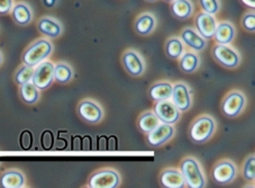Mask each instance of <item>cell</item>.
<instances>
[{
  "label": "cell",
  "instance_id": "6da1fadb",
  "mask_svg": "<svg viewBox=\"0 0 255 188\" xmlns=\"http://www.w3.org/2000/svg\"><path fill=\"white\" fill-rule=\"evenodd\" d=\"M53 51L54 45L52 40L42 36L33 41L26 47L23 54H21V62H23V64L34 68L50 58Z\"/></svg>",
  "mask_w": 255,
  "mask_h": 188
},
{
  "label": "cell",
  "instance_id": "7a4b0ae2",
  "mask_svg": "<svg viewBox=\"0 0 255 188\" xmlns=\"http://www.w3.org/2000/svg\"><path fill=\"white\" fill-rule=\"evenodd\" d=\"M180 172L186 182V185L190 188H204L207 184L206 176L201 165L195 157H186L180 163Z\"/></svg>",
  "mask_w": 255,
  "mask_h": 188
},
{
  "label": "cell",
  "instance_id": "3957f363",
  "mask_svg": "<svg viewBox=\"0 0 255 188\" xmlns=\"http://www.w3.org/2000/svg\"><path fill=\"white\" fill-rule=\"evenodd\" d=\"M216 132V121L210 115H200L189 128V138L192 142L201 144L208 142Z\"/></svg>",
  "mask_w": 255,
  "mask_h": 188
},
{
  "label": "cell",
  "instance_id": "277c9868",
  "mask_svg": "<svg viewBox=\"0 0 255 188\" xmlns=\"http://www.w3.org/2000/svg\"><path fill=\"white\" fill-rule=\"evenodd\" d=\"M121 183V175L114 168H100L88 178V187L90 188H116Z\"/></svg>",
  "mask_w": 255,
  "mask_h": 188
},
{
  "label": "cell",
  "instance_id": "5b68a950",
  "mask_svg": "<svg viewBox=\"0 0 255 188\" xmlns=\"http://www.w3.org/2000/svg\"><path fill=\"white\" fill-rule=\"evenodd\" d=\"M212 55L217 63L225 69H236L242 62L240 52L231 44H215L212 49Z\"/></svg>",
  "mask_w": 255,
  "mask_h": 188
},
{
  "label": "cell",
  "instance_id": "8992f818",
  "mask_svg": "<svg viewBox=\"0 0 255 188\" xmlns=\"http://www.w3.org/2000/svg\"><path fill=\"white\" fill-rule=\"evenodd\" d=\"M246 103H248V99L244 93L240 90H232L223 98L221 106L223 114L230 119H235L244 111Z\"/></svg>",
  "mask_w": 255,
  "mask_h": 188
},
{
  "label": "cell",
  "instance_id": "52a82bcc",
  "mask_svg": "<svg viewBox=\"0 0 255 188\" xmlns=\"http://www.w3.org/2000/svg\"><path fill=\"white\" fill-rule=\"evenodd\" d=\"M77 113L83 122L89 124L100 123L105 115L104 108L94 99H82L78 104Z\"/></svg>",
  "mask_w": 255,
  "mask_h": 188
},
{
  "label": "cell",
  "instance_id": "ba28073f",
  "mask_svg": "<svg viewBox=\"0 0 255 188\" xmlns=\"http://www.w3.org/2000/svg\"><path fill=\"white\" fill-rule=\"evenodd\" d=\"M32 82L41 91L52 87L54 84V63L50 60H45L34 67Z\"/></svg>",
  "mask_w": 255,
  "mask_h": 188
},
{
  "label": "cell",
  "instance_id": "9c48e42d",
  "mask_svg": "<svg viewBox=\"0 0 255 188\" xmlns=\"http://www.w3.org/2000/svg\"><path fill=\"white\" fill-rule=\"evenodd\" d=\"M214 182L218 185H228L237 177L236 165L230 159H223L214 166L212 170Z\"/></svg>",
  "mask_w": 255,
  "mask_h": 188
},
{
  "label": "cell",
  "instance_id": "30bf717a",
  "mask_svg": "<svg viewBox=\"0 0 255 188\" xmlns=\"http://www.w3.org/2000/svg\"><path fill=\"white\" fill-rule=\"evenodd\" d=\"M153 112L155 113L161 123L174 125L181 119V112L175 107L171 99L155 102L154 106H153Z\"/></svg>",
  "mask_w": 255,
  "mask_h": 188
},
{
  "label": "cell",
  "instance_id": "8fae6325",
  "mask_svg": "<svg viewBox=\"0 0 255 188\" xmlns=\"http://www.w3.org/2000/svg\"><path fill=\"white\" fill-rule=\"evenodd\" d=\"M122 64L125 71L131 77H140L145 72V61L143 56L134 49H128L123 53Z\"/></svg>",
  "mask_w": 255,
  "mask_h": 188
},
{
  "label": "cell",
  "instance_id": "7c38bea8",
  "mask_svg": "<svg viewBox=\"0 0 255 188\" xmlns=\"http://www.w3.org/2000/svg\"><path fill=\"white\" fill-rule=\"evenodd\" d=\"M171 100L175 105L180 112L186 113L191 108L193 99L191 90L187 84L182 81L175 82L173 85L172 95H171Z\"/></svg>",
  "mask_w": 255,
  "mask_h": 188
},
{
  "label": "cell",
  "instance_id": "4fadbf2b",
  "mask_svg": "<svg viewBox=\"0 0 255 188\" xmlns=\"http://www.w3.org/2000/svg\"><path fill=\"white\" fill-rule=\"evenodd\" d=\"M36 28L42 36L55 40L63 34V25L59 19L52 16H43L37 20Z\"/></svg>",
  "mask_w": 255,
  "mask_h": 188
},
{
  "label": "cell",
  "instance_id": "5bb4252c",
  "mask_svg": "<svg viewBox=\"0 0 255 188\" xmlns=\"http://www.w3.org/2000/svg\"><path fill=\"white\" fill-rule=\"evenodd\" d=\"M217 19L214 15L199 11L195 17V28L205 40H213L215 29L217 26Z\"/></svg>",
  "mask_w": 255,
  "mask_h": 188
},
{
  "label": "cell",
  "instance_id": "9a60e30c",
  "mask_svg": "<svg viewBox=\"0 0 255 188\" xmlns=\"http://www.w3.org/2000/svg\"><path fill=\"white\" fill-rule=\"evenodd\" d=\"M175 129L172 124L161 123L152 132L146 134V141L149 147L159 148L169 142L174 137Z\"/></svg>",
  "mask_w": 255,
  "mask_h": 188
},
{
  "label": "cell",
  "instance_id": "2e32d148",
  "mask_svg": "<svg viewBox=\"0 0 255 188\" xmlns=\"http://www.w3.org/2000/svg\"><path fill=\"white\" fill-rule=\"evenodd\" d=\"M179 37L181 38L184 45L195 52H200L207 46V40H205L195 27H184L180 32Z\"/></svg>",
  "mask_w": 255,
  "mask_h": 188
},
{
  "label": "cell",
  "instance_id": "e0dca14e",
  "mask_svg": "<svg viewBox=\"0 0 255 188\" xmlns=\"http://www.w3.org/2000/svg\"><path fill=\"white\" fill-rule=\"evenodd\" d=\"M11 19L18 26H28L34 19V11L27 2H15L9 12Z\"/></svg>",
  "mask_w": 255,
  "mask_h": 188
},
{
  "label": "cell",
  "instance_id": "ac0fdd59",
  "mask_svg": "<svg viewBox=\"0 0 255 188\" xmlns=\"http://www.w3.org/2000/svg\"><path fill=\"white\" fill-rule=\"evenodd\" d=\"M157 26V19L153 12H142L134 21V29L140 36L152 34Z\"/></svg>",
  "mask_w": 255,
  "mask_h": 188
},
{
  "label": "cell",
  "instance_id": "d6986e66",
  "mask_svg": "<svg viewBox=\"0 0 255 188\" xmlns=\"http://www.w3.org/2000/svg\"><path fill=\"white\" fill-rule=\"evenodd\" d=\"M160 184L162 187L166 188H183L186 187V182L179 168L170 167L162 170L160 174Z\"/></svg>",
  "mask_w": 255,
  "mask_h": 188
},
{
  "label": "cell",
  "instance_id": "ffe728a7",
  "mask_svg": "<svg viewBox=\"0 0 255 188\" xmlns=\"http://www.w3.org/2000/svg\"><path fill=\"white\" fill-rule=\"evenodd\" d=\"M26 186V176L19 169H7L0 175V187L23 188Z\"/></svg>",
  "mask_w": 255,
  "mask_h": 188
},
{
  "label": "cell",
  "instance_id": "44dd1931",
  "mask_svg": "<svg viewBox=\"0 0 255 188\" xmlns=\"http://www.w3.org/2000/svg\"><path fill=\"white\" fill-rule=\"evenodd\" d=\"M236 36V28L231 21L224 20L217 23L214 33V40L217 44H231Z\"/></svg>",
  "mask_w": 255,
  "mask_h": 188
},
{
  "label": "cell",
  "instance_id": "7402d4cb",
  "mask_svg": "<svg viewBox=\"0 0 255 188\" xmlns=\"http://www.w3.org/2000/svg\"><path fill=\"white\" fill-rule=\"evenodd\" d=\"M170 11L174 18L187 20L195 14V5L191 0H173L170 2Z\"/></svg>",
  "mask_w": 255,
  "mask_h": 188
},
{
  "label": "cell",
  "instance_id": "603a6c76",
  "mask_svg": "<svg viewBox=\"0 0 255 188\" xmlns=\"http://www.w3.org/2000/svg\"><path fill=\"white\" fill-rule=\"evenodd\" d=\"M173 85L169 81H159L155 82L151 86L148 90V95L152 100L154 102H161V100H166L171 98L172 95Z\"/></svg>",
  "mask_w": 255,
  "mask_h": 188
},
{
  "label": "cell",
  "instance_id": "cb8c5ba5",
  "mask_svg": "<svg viewBox=\"0 0 255 188\" xmlns=\"http://www.w3.org/2000/svg\"><path fill=\"white\" fill-rule=\"evenodd\" d=\"M200 65V56L195 51H187L179 59V68L182 72L190 74L196 72Z\"/></svg>",
  "mask_w": 255,
  "mask_h": 188
},
{
  "label": "cell",
  "instance_id": "d4e9b609",
  "mask_svg": "<svg viewBox=\"0 0 255 188\" xmlns=\"http://www.w3.org/2000/svg\"><path fill=\"white\" fill-rule=\"evenodd\" d=\"M18 95L21 102L26 105H35L41 97V90L32 81H29L27 84L18 86Z\"/></svg>",
  "mask_w": 255,
  "mask_h": 188
},
{
  "label": "cell",
  "instance_id": "484cf974",
  "mask_svg": "<svg viewBox=\"0 0 255 188\" xmlns=\"http://www.w3.org/2000/svg\"><path fill=\"white\" fill-rule=\"evenodd\" d=\"M161 124L160 120L157 119L155 113L153 111H145L138 116L137 128L140 132L147 134Z\"/></svg>",
  "mask_w": 255,
  "mask_h": 188
},
{
  "label": "cell",
  "instance_id": "4316f807",
  "mask_svg": "<svg viewBox=\"0 0 255 188\" xmlns=\"http://www.w3.org/2000/svg\"><path fill=\"white\" fill-rule=\"evenodd\" d=\"M164 50L169 59L179 60L184 52H186V45L183 44L181 38L178 36H172L166 40Z\"/></svg>",
  "mask_w": 255,
  "mask_h": 188
},
{
  "label": "cell",
  "instance_id": "83f0119b",
  "mask_svg": "<svg viewBox=\"0 0 255 188\" xmlns=\"http://www.w3.org/2000/svg\"><path fill=\"white\" fill-rule=\"evenodd\" d=\"M73 69L67 62H58L54 64V81L61 85L69 84L73 79Z\"/></svg>",
  "mask_w": 255,
  "mask_h": 188
},
{
  "label": "cell",
  "instance_id": "f1b7e54d",
  "mask_svg": "<svg viewBox=\"0 0 255 188\" xmlns=\"http://www.w3.org/2000/svg\"><path fill=\"white\" fill-rule=\"evenodd\" d=\"M33 73H34L33 67H29V65H26V64H21L14 73V82L17 86L27 84V82L32 81Z\"/></svg>",
  "mask_w": 255,
  "mask_h": 188
},
{
  "label": "cell",
  "instance_id": "f546056e",
  "mask_svg": "<svg viewBox=\"0 0 255 188\" xmlns=\"http://www.w3.org/2000/svg\"><path fill=\"white\" fill-rule=\"evenodd\" d=\"M200 10L210 15H217L222 9L221 0H198Z\"/></svg>",
  "mask_w": 255,
  "mask_h": 188
},
{
  "label": "cell",
  "instance_id": "4dcf8cb0",
  "mask_svg": "<svg viewBox=\"0 0 255 188\" xmlns=\"http://www.w3.org/2000/svg\"><path fill=\"white\" fill-rule=\"evenodd\" d=\"M242 175L246 182L253 183L255 179V158L254 155L249 156L245 159L243 164V168H242Z\"/></svg>",
  "mask_w": 255,
  "mask_h": 188
},
{
  "label": "cell",
  "instance_id": "1f68e13d",
  "mask_svg": "<svg viewBox=\"0 0 255 188\" xmlns=\"http://www.w3.org/2000/svg\"><path fill=\"white\" fill-rule=\"evenodd\" d=\"M241 26L245 32L254 33L255 30V12L253 9L244 12L241 18Z\"/></svg>",
  "mask_w": 255,
  "mask_h": 188
},
{
  "label": "cell",
  "instance_id": "d6a6232c",
  "mask_svg": "<svg viewBox=\"0 0 255 188\" xmlns=\"http://www.w3.org/2000/svg\"><path fill=\"white\" fill-rule=\"evenodd\" d=\"M54 133L50 130H45L41 135V147L43 148V150H52L54 147Z\"/></svg>",
  "mask_w": 255,
  "mask_h": 188
},
{
  "label": "cell",
  "instance_id": "836d02e7",
  "mask_svg": "<svg viewBox=\"0 0 255 188\" xmlns=\"http://www.w3.org/2000/svg\"><path fill=\"white\" fill-rule=\"evenodd\" d=\"M33 143H34V138H33V133L30 132L29 130H25L23 132L20 133V137H19V144H20V148L23 149V150H30V148L33 147Z\"/></svg>",
  "mask_w": 255,
  "mask_h": 188
},
{
  "label": "cell",
  "instance_id": "e575fe53",
  "mask_svg": "<svg viewBox=\"0 0 255 188\" xmlns=\"http://www.w3.org/2000/svg\"><path fill=\"white\" fill-rule=\"evenodd\" d=\"M14 3H15V0H0V15L1 16L9 15Z\"/></svg>",
  "mask_w": 255,
  "mask_h": 188
},
{
  "label": "cell",
  "instance_id": "d590c367",
  "mask_svg": "<svg viewBox=\"0 0 255 188\" xmlns=\"http://www.w3.org/2000/svg\"><path fill=\"white\" fill-rule=\"evenodd\" d=\"M68 147H69L68 139L62 138V135H61V132H60L58 139L54 141L53 149H55V150H65V149H68Z\"/></svg>",
  "mask_w": 255,
  "mask_h": 188
},
{
  "label": "cell",
  "instance_id": "8d00e7d4",
  "mask_svg": "<svg viewBox=\"0 0 255 188\" xmlns=\"http://www.w3.org/2000/svg\"><path fill=\"white\" fill-rule=\"evenodd\" d=\"M118 138L117 135H109L107 137V151H117L118 150Z\"/></svg>",
  "mask_w": 255,
  "mask_h": 188
},
{
  "label": "cell",
  "instance_id": "74e56055",
  "mask_svg": "<svg viewBox=\"0 0 255 188\" xmlns=\"http://www.w3.org/2000/svg\"><path fill=\"white\" fill-rule=\"evenodd\" d=\"M92 144H94V141H92V138L90 135H85V137H82V140H81V150L91 151Z\"/></svg>",
  "mask_w": 255,
  "mask_h": 188
},
{
  "label": "cell",
  "instance_id": "f35d334b",
  "mask_svg": "<svg viewBox=\"0 0 255 188\" xmlns=\"http://www.w3.org/2000/svg\"><path fill=\"white\" fill-rule=\"evenodd\" d=\"M81 140L82 137H80V135H73V137H71V149L73 151L81 150Z\"/></svg>",
  "mask_w": 255,
  "mask_h": 188
},
{
  "label": "cell",
  "instance_id": "ab89813d",
  "mask_svg": "<svg viewBox=\"0 0 255 188\" xmlns=\"http://www.w3.org/2000/svg\"><path fill=\"white\" fill-rule=\"evenodd\" d=\"M97 148L99 151H106L107 150V137L106 135H99L97 139Z\"/></svg>",
  "mask_w": 255,
  "mask_h": 188
},
{
  "label": "cell",
  "instance_id": "60d3db41",
  "mask_svg": "<svg viewBox=\"0 0 255 188\" xmlns=\"http://www.w3.org/2000/svg\"><path fill=\"white\" fill-rule=\"evenodd\" d=\"M242 5L245 6L246 8H250V9H253L255 8V0H240Z\"/></svg>",
  "mask_w": 255,
  "mask_h": 188
},
{
  "label": "cell",
  "instance_id": "b9f144b4",
  "mask_svg": "<svg viewBox=\"0 0 255 188\" xmlns=\"http://www.w3.org/2000/svg\"><path fill=\"white\" fill-rule=\"evenodd\" d=\"M43 3L46 8H53L58 3V0H43Z\"/></svg>",
  "mask_w": 255,
  "mask_h": 188
},
{
  "label": "cell",
  "instance_id": "7bdbcfd3",
  "mask_svg": "<svg viewBox=\"0 0 255 188\" xmlns=\"http://www.w3.org/2000/svg\"><path fill=\"white\" fill-rule=\"evenodd\" d=\"M2 62H3V58H2V53H1V52H0V67H1V64H2Z\"/></svg>",
  "mask_w": 255,
  "mask_h": 188
},
{
  "label": "cell",
  "instance_id": "ee69618b",
  "mask_svg": "<svg viewBox=\"0 0 255 188\" xmlns=\"http://www.w3.org/2000/svg\"><path fill=\"white\" fill-rule=\"evenodd\" d=\"M145 1H147V2H155V1H157V0H145Z\"/></svg>",
  "mask_w": 255,
  "mask_h": 188
},
{
  "label": "cell",
  "instance_id": "f6af8a7d",
  "mask_svg": "<svg viewBox=\"0 0 255 188\" xmlns=\"http://www.w3.org/2000/svg\"><path fill=\"white\" fill-rule=\"evenodd\" d=\"M165 1H166V2H169V3H170V2H172V1H173V0H165Z\"/></svg>",
  "mask_w": 255,
  "mask_h": 188
},
{
  "label": "cell",
  "instance_id": "bcb514c9",
  "mask_svg": "<svg viewBox=\"0 0 255 188\" xmlns=\"http://www.w3.org/2000/svg\"><path fill=\"white\" fill-rule=\"evenodd\" d=\"M0 165H1V163H0Z\"/></svg>",
  "mask_w": 255,
  "mask_h": 188
}]
</instances>
